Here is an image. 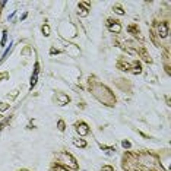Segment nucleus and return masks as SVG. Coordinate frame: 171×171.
Listing matches in <instances>:
<instances>
[{"label":"nucleus","instance_id":"nucleus-3","mask_svg":"<svg viewBox=\"0 0 171 171\" xmlns=\"http://www.w3.org/2000/svg\"><path fill=\"white\" fill-rule=\"evenodd\" d=\"M77 132L81 133V135H86V133H88V127H86V124L82 123V124H81V127L77 126Z\"/></svg>","mask_w":171,"mask_h":171},{"label":"nucleus","instance_id":"nucleus-5","mask_svg":"<svg viewBox=\"0 0 171 171\" xmlns=\"http://www.w3.org/2000/svg\"><path fill=\"white\" fill-rule=\"evenodd\" d=\"M111 31H115V32H119V31H120V26H119V25L111 26Z\"/></svg>","mask_w":171,"mask_h":171},{"label":"nucleus","instance_id":"nucleus-4","mask_svg":"<svg viewBox=\"0 0 171 171\" xmlns=\"http://www.w3.org/2000/svg\"><path fill=\"white\" fill-rule=\"evenodd\" d=\"M73 143H75L76 146H85V145H86L83 141H73Z\"/></svg>","mask_w":171,"mask_h":171},{"label":"nucleus","instance_id":"nucleus-2","mask_svg":"<svg viewBox=\"0 0 171 171\" xmlns=\"http://www.w3.org/2000/svg\"><path fill=\"white\" fill-rule=\"evenodd\" d=\"M168 31H167V24H161L159 25V35L161 37H167Z\"/></svg>","mask_w":171,"mask_h":171},{"label":"nucleus","instance_id":"nucleus-6","mask_svg":"<svg viewBox=\"0 0 171 171\" xmlns=\"http://www.w3.org/2000/svg\"><path fill=\"white\" fill-rule=\"evenodd\" d=\"M6 37H8V35H6V32H3V40H2V45H3V44L6 43Z\"/></svg>","mask_w":171,"mask_h":171},{"label":"nucleus","instance_id":"nucleus-7","mask_svg":"<svg viewBox=\"0 0 171 171\" xmlns=\"http://www.w3.org/2000/svg\"><path fill=\"white\" fill-rule=\"evenodd\" d=\"M103 170H104V171H113V170H111V168H110V167H104Z\"/></svg>","mask_w":171,"mask_h":171},{"label":"nucleus","instance_id":"nucleus-1","mask_svg":"<svg viewBox=\"0 0 171 171\" xmlns=\"http://www.w3.org/2000/svg\"><path fill=\"white\" fill-rule=\"evenodd\" d=\"M37 79H38V64H35L34 75H32V77H31V88H32V86H35V83H37Z\"/></svg>","mask_w":171,"mask_h":171}]
</instances>
